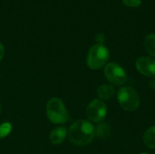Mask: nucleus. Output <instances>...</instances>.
<instances>
[{
  "mask_svg": "<svg viewBox=\"0 0 155 154\" xmlns=\"http://www.w3.org/2000/svg\"><path fill=\"white\" fill-rule=\"evenodd\" d=\"M12 124L8 122L3 123L0 125V139H4L10 134L12 132Z\"/></svg>",
  "mask_w": 155,
  "mask_h": 154,
  "instance_id": "obj_13",
  "label": "nucleus"
},
{
  "mask_svg": "<svg viewBox=\"0 0 155 154\" xmlns=\"http://www.w3.org/2000/svg\"><path fill=\"white\" fill-rule=\"evenodd\" d=\"M108 107L107 104L100 100L94 99L92 100L86 107V116L91 123H102L107 115Z\"/></svg>",
  "mask_w": 155,
  "mask_h": 154,
  "instance_id": "obj_6",
  "label": "nucleus"
},
{
  "mask_svg": "<svg viewBox=\"0 0 155 154\" xmlns=\"http://www.w3.org/2000/svg\"><path fill=\"white\" fill-rule=\"evenodd\" d=\"M96 94L98 96V99L104 102L109 101L116 95V89L114 85L110 84H104L100 85L96 89Z\"/></svg>",
  "mask_w": 155,
  "mask_h": 154,
  "instance_id": "obj_8",
  "label": "nucleus"
},
{
  "mask_svg": "<svg viewBox=\"0 0 155 154\" xmlns=\"http://www.w3.org/2000/svg\"><path fill=\"white\" fill-rule=\"evenodd\" d=\"M149 85L151 86L152 89H155V79H152V80H151Z\"/></svg>",
  "mask_w": 155,
  "mask_h": 154,
  "instance_id": "obj_17",
  "label": "nucleus"
},
{
  "mask_svg": "<svg viewBox=\"0 0 155 154\" xmlns=\"http://www.w3.org/2000/svg\"><path fill=\"white\" fill-rule=\"evenodd\" d=\"M140 154H149L148 152H141Z\"/></svg>",
  "mask_w": 155,
  "mask_h": 154,
  "instance_id": "obj_18",
  "label": "nucleus"
},
{
  "mask_svg": "<svg viewBox=\"0 0 155 154\" xmlns=\"http://www.w3.org/2000/svg\"><path fill=\"white\" fill-rule=\"evenodd\" d=\"M110 59L109 49L102 44H94L88 51L86 56V64L92 70L104 68Z\"/></svg>",
  "mask_w": 155,
  "mask_h": 154,
  "instance_id": "obj_3",
  "label": "nucleus"
},
{
  "mask_svg": "<svg viewBox=\"0 0 155 154\" xmlns=\"http://www.w3.org/2000/svg\"><path fill=\"white\" fill-rule=\"evenodd\" d=\"M94 137V126L91 122L86 120L74 122L68 129V138L76 146H87L93 142Z\"/></svg>",
  "mask_w": 155,
  "mask_h": 154,
  "instance_id": "obj_1",
  "label": "nucleus"
},
{
  "mask_svg": "<svg viewBox=\"0 0 155 154\" xmlns=\"http://www.w3.org/2000/svg\"><path fill=\"white\" fill-rule=\"evenodd\" d=\"M116 100L119 106L125 112L134 113L141 105V97L138 92L131 86H122L116 91Z\"/></svg>",
  "mask_w": 155,
  "mask_h": 154,
  "instance_id": "obj_2",
  "label": "nucleus"
},
{
  "mask_svg": "<svg viewBox=\"0 0 155 154\" xmlns=\"http://www.w3.org/2000/svg\"><path fill=\"white\" fill-rule=\"evenodd\" d=\"M95 40H96V44H104V41H105V35L104 34H98L96 36H95Z\"/></svg>",
  "mask_w": 155,
  "mask_h": 154,
  "instance_id": "obj_15",
  "label": "nucleus"
},
{
  "mask_svg": "<svg viewBox=\"0 0 155 154\" xmlns=\"http://www.w3.org/2000/svg\"><path fill=\"white\" fill-rule=\"evenodd\" d=\"M4 55H5V47H4L3 44L0 42V62L4 58Z\"/></svg>",
  "mask_w": 155,
  "mask_h": 154,
  "instance_id": "obj_16",
  "label": "nucleus"
},
{
  "mask_svg": "<svg viewBox=\"0 0 155 154\" xmlns=\"http://www.w3.org/2000/svg\"><path fill=\"white\" fill-rule=\"evenodd\" d=\"M123 3L128 7L136 8L142 5V0H123Z\"/></svg>",
  "mask_w": 155,
  "mask_h": 154,
  "instance_id": "obj_14",
  "label": "nucleus"
},
{
  "mask_svg": "<svg viewBox=\"0 0 155 154\" xmlns=\"http://www.w3.org/2000/svg\"><path fill=\"white\" fill-rule=\"evenodd\" d=\"M112 133V127L107 123H99L94 126V135L99 139H107Z\"/></svg>",
  "mask_w": 155,
  "mask_h": 154,
  "instance_id": "obj_10",
  "label": "nucleus"
},
{
  "mask_svg": "<svg viewBox=\"0 0 155 154\" xmlns=\"http://www.w3.org/2000/svg\"><path fill=\"white\" fill-rule=\"evenodd\" d=\"M144 48L150 56L155 58V33L149 34L144 39Z\"/></svg>",
  "mask_w": 155,
  "mask_h": 154,
  "instance_id": "obj_12",
  "label": "nucleus"
},
{
  "mask_svg": "<svg viewBox=\"0 0 155 154\" xmlns=\"http://www.w3.org/2000/svg\"><path fill=\"white\" fill-rule=\"evenodd\" d=\"M67 136H68V129L65 126H58L50 133L49 140L53 144L57 145L64 143Z\"/></svg>",
  "mask_w": 155,
  "mask_h": 154,
  "instance_id": "obj_9",
  "label": "nucleus"
},
{
  "mask_svg": "<svg viewBox=\"0 0 155 154\" xmlns=\"http://www.w3.org/2000/svg\"><path fill=\"white\" fill-rule=\"evenodd\" d=\"M104 74L108 83L115 86H124L128 76L124 68L115 62H110L104 67Z\"/></svg>",
  "mask_w": 155,
  "mask_h": 154,
  "instance_id": "obj_5",
  "label": "nucleus"
},
{
  "mask_svg": "<svg viewBox=\"0 0 155 154\" xmlns=\"http://www.w3.org/2000/svg\"><path fill=\"white\" fill-rule=\"evenodd\" d=\"M143 141L144 145L151 150H155V125L149 127L143 133Z\"/></svg>",
  "mask_w": 155,
  "mask_h": 154,
  "instance_id": "obj_11",
  "label": "nucleus"
},
{
  "mask_svg": "<svg viewBox=\"0 0 155 154\" xmlns=\"http://www.w3.org/2000/svg\"><path fill=\"white\" fill-rule=\"evenodd\" d=\"M137 72L149 78L155 77V58L152 56H141L135 61Z\"/></svg>",
  "mask_w": 155,
  "mask_h": 154,
  "instance_id": "obj_7",
  "label": "nucleus"
},
{
  "mask_svg": "<svg viewBox=\"0 0 155 154\" xmlns=\"http://www.w3.org/2000/svg\"><path fill=\"white\" fill-rule=\"evenodd\" d=\"M48 120L54 124H64L69 120V113L64 103L58 97L50 99L46 104Z\"/></svg>",
  "mask_w": 155,
  "mask_h": 154,
  "instance_id": "obj_4",
  "label": "nucleus"
},
{
  "mask_svg": "<svg viewBox=\"0 0 155 154\" xmlns=\"http://www.w3.org/2000/svg\"><path fill=\"white\" fill-rule=\"evenodd\" d=\"M1 110H2V105H1V103H0V113H1Z\"/></svg>",
  "mask_w": 155,
  "mask_h": 154,
  "instance_id": "obj_19",
  "label": "nucleus"
}]
</instances>
